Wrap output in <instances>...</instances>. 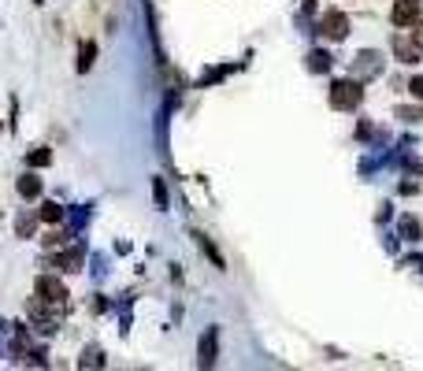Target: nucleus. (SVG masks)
Listing matches in <instances>:
<instances>
[{
  "label": "nucleus",
  "mask_w": 423,
  "mask_h": 371,
  "mask_svg": "<svg viewBox=\"0 0 423 371\" xmlns=\"http://www.w3.org/2000/svg\"><path fill=\"white\" fill-rule=\"evenodd\" d=\"M361 101H364V89H361V82H353V78H346V82H334V86H331V104H334L338 111H353V108H361Z\"/></svg>",
  "instance_id": "1"
},
{
  "label": "nucleus",
  "mask_w": 423,
  "mask_h": 371,
  "mask_svg": "<svg viewBox=\"0 0 423 371\" xmlns=\"http://www.w3.org/2000/svg\"><path fill=\"white\" fill-rule=\"evenodd\" d=\"M319 34L331 38V41H346V38H349V19L334 8V11H327V15L319 19Z\"/></svg>",
  "instance_id": "2"
},
{
  "label": "nucleus",
  "mask_w": 423,
  "mask_h": 371,
  "mask_svg": "<svg viewBox=\"0 0 423 371\" xmlns=\"http://www.w3.org/2000/svg\"><path fill=\"white\" fill-rule=\"evenodd\" d=\"M38 297H41V301H48V304H63V301H67V289H63V282H60V279L41 275V279H38Z\"/></svg>",
  "instance_id": "3"
},
{
  "label": "nucleus",
  "mask_w": 423,
  "mask_h": 371,
  "mask_svg": "<svg viewBox=\"0 0 423 371\" xmlns=\"http://www.w3.org/2000/svg\"><path fill=\"white\" fill-rule=\"evenodd\" d=\"M353 74L356 78H375V74H383V56L379 52H361L353 60Z\"/></svg>",
  "instance_id": "4"
},
{
  "label": "nucleus",
  "mask_w": 423,
  "mask_h": 371,
  "mask_svg": "<svg viewBox=\"0 0 423 371\" xmlns=\"http://www.w3.org/2000/svg\"><path fill=\"white\" fill-rule=\"evenodd\" d=\"M390 19H394V26H416V19H419V0H397L394 11H390Z\"/></svg>",
  "instance_id": "5"
},
{
  "label": "nucleus",
  "mask_w": 423,
  "mask_h": 371,
  "mask_svg": "<svg viewBox=\"0 0 423 371\" xmlns=\"http://www.w3.org/2000/svg\"><path fill=\"white\" fill-rule=\"evenodd\" d=\"M394 52H397V60L401 63H419V56H423V48L412 41V38H394Z\"/></svg>",
  "instance_id": "6"
},
{
  "label": "nucleus",
  "mask_w": 423,
  "mask_h": 371,
  "mask_svg": "<svg viewBox=\"0 0 423 371\" xmlns=\"http://www.w3.org/2000/svg\"><path fill=\"white\" fill-rule=\"evenodd\" d=\"M216 338H219L216 327L204 331V338H201V367H211V364H216Z\"/></svg>",
  "instance_id": "7"
},
{
  "label": "nucleus",
  "mask_w": 423,
  "mask_h": 371,
  "mask_svg": "<svg viewBox=\"0 0 423 371\" xmlns=\"http://www.w3.org/2000/svg\"><path fill=\"white\" fill-rule=\"evenodd\" d=\"M19 193H23L26 201H34L38 193H41V182L34 179V175H23V179H19Z\"/></svg>",
  "instance_id": "8"
},
{
  "label": "nucleus",
  "mask_w": 423,
  "mask_h": 371,
  "mask_svg": "<svg viewBox=\"0 0 423 371\" xmlns=\"http://www.w3.org/2000/svg\"><path fill=\"white\" fill-rule=\"evenodd\" d=\"M38 216H41L45 223H60V219H63V208H60L56 201H45V204L38 208Z\"/></svg>",
  "instance_id": "9"
},
{
  "label": "nucleus",
  "mask_w": 423,
  "mask_h": 371,
  "mask_svg": "<svg viewBox=\"0 0 423 371\" xmlns=\"http://www.w3.org/2000/svg\"><path fill=\"white\" fill-rule=\"evenodd\" d=\"M308 71H316V74L331 71V56L327 52H308Z\"/></svg>",
  "instance_id": "10"
},
{
  "label": "nucleus",
  "mask_w": 423,
  "mask_h": 371,
  "mask_svg": "<svg viewBox=\"0 0 423 371\" xmlns=\"http://www.w3.org/2000/svg\"><path fill=\"white\" fill-rule=\"evenodd\" d=\"M93 56H97V45L82 41V52H78V71H89L93 67Z\"/></svg>",
  "instance_id": "11"
},
{
  "label": "nucleus",
  "mask_w": 423,
  "mask_h": 371,
  "mask_svg": "<svg viewBox=\"0 0 423 371\" xmlns=\"http://www.w3.org/2000/svg\"><path fill=\"white\" fill-rule=\"evenodd\" d=\"M401 231H405V234H409V241H416V238L423 234V227H419V223H416V219H409V216H405V219H401Z\"/></svg>",
  "instance_id": "12"
},
{
  "label": "nucleus",
  "mask_w": 423,
  "mask_h": 371,
  "mask_svg": "<svg viewBox=\"0 0 423 371\" xmlns=\"http://www.w3.org/2000/svg\"><path fill=\"white\" fill-rule=\"evenodd\" d=\"M397 119H409V123H416V119H423V111H419V108H397Z\"/></svg>",
  "instance_id": "13"
},
{
  "label": "nucleus",
  "mask_w": 423,
  "mask_h": 371,
  "mask_svg": "<svg viewBox=\"0 0 423 371\" xmlns=\"http://www.w3.org/2000/svg\"><path fill=\"white\" fill-rule=\"evenodd\" d=\"M48 160H53V153H48V149H38V153H30V164H34V167L48 164Z\"/></svg>",
  "instance_id": "14"
},
{
  "label": "nucleus",
  "mask_w": 423,
  "mask_h": 371,
  "mask_svg": "<svg viewBox=\"0 0 423 371\" xmlns=\"http://www.w3.org/2000/svg\"><path fill=\"white\" fill-rule=\"evenodd\" d=\"M19 234H23V238L34 234V216H19Z\"/></svg>",
  "instance_id": "15"
},
{
  "label": "nucleus",
  "mask_w": 423,
  "mask_h": 371,
  "mask_svg": "<svg viewBox=\"0 0 423 371\" xmlns=\"http://www.w3.org/2000/svg\"><path fill=\"white\" fill-rule=\"evenodd\" d=\"M97 364H101V353H97V349H86V357H82V367H97Z\"/></svg>",
  "instance_id": "16"
},
{
  "label": "nucleus",
  "mask_w": 423,
  "mask_h": 371,
  "mask_svg": "<svg viewBox=\"0 0 423 371\" xmlns=\"http://www.w3.org/2000/svg\"><path fill=\"white\" fill-rule=\"evenodd\" d=\"M409 89H412V96H419V101H423V74H416V78H412Z\"/></svg>",
  "instance_id": "17"
},
{
  "label": "nucleus",
  "mask_w": 423,
  "mask_h": 371,
  "mask_svg": "<svg viewBox=\"0 0 423 371\" xmlns=\"http://www.w3.org/2000/svg\"><path fill=\"white\" fill-rule=\"evenodd\" d=\"M412 41L423 48V19H416V34H412Z\"/></svg>",
  "instance_id": "18"
}]
</instances>
